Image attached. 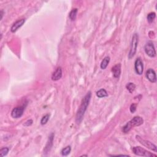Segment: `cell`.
<instances>
[{"label":"cell","instance_id":"7402d4cb","mask_svg":"<svg viewBox=\"0 0 157 157\" xmlns=\"http://www.w3.org/2000/svg\"><path fill=\"white\" fill-rule=\"evenodd\" d=\"M136 107H137V104H132L130 106V112L131 113H134V112L136 110Z\"/></svg>","mask_w":157,"mask_h":157},{"label":"cell","instance_id":"9a60e30c","mask_svg":"<svg viewBox=\"0 0 157 157\" xmlns=\"http://www.w3.org/2000/svg\"><path fill=\"white\" fill-rule=\"evenodd\" d=\"M110 61V57H106L102 61L101 63V68L102 69H105L106 68H107V66H108L109 63Z\"/></svg>","mask_w":157,"mask_h":157},{"label":"cell","instance_id":"d6986e66","mask_svg":"<svg viewBox=\"0 0 157 157\" xmlns=\"http://www.w3.org/2000/svg\"><path fill=\"white\" fill-rule=\"evenodd\" d=\"M155 17H156L155 13L152 12V13H149L147 15V21L149 22V23H150V24L152 23V22L154 20V19H155Z\"/></svg>","mask_w":157,"mask_h":157},{"label":"cell","instance_id":"44dd1931","mask_svg":"<svg viewBox=\"0 0 157 157\" xmlns=\"http://www.w3.org/2000/svg\"><path fill=\"white\" fill-rule=\"evenodd\" d=\"M9 149L8 147H3L1 150H0V155L1 156H4L6 155H7V154L9 152Z\"/></svg>","mask_w":157,"mask_h":157},{"label":"cell","instance_id":"ffe728a7","mask_svg":"<svg viewBox=\"0 0 157 157\" xmlns=\"http://www.w3.org/2000/svg\"><path fill=\"white\" fill-rule=\"evenodd\" d=\"M50 118V115L49 114H46V115H44L41 120V124L42 125H46V123L48 122Z\"/></svg>","mask_w":157,"mask_h":157},{"label":"cell","instance_id":"ba28073f","mask_svg":"<svg viewBox=\"0 0 157 157\" xmlns=\"http://www.w3.org/2000/svg\"><path fill=\"white\" fill-rule=\"evenodd\" d=\"M134 69L138 75H142L144 71V65L142 60L138 58L134 62Z\"/></svg>","mask_w":157,"mask_h":157},{"label":"cell","instance_id":"6da1fadb","mask_svg":"<svg viewBox=\"0 0 157 157\" xmlns=\"http://www.w3.org/2000/svg\"><path fill=\"white\" fill-rule=\"evenodd\" d=\"M92 97V93L91 92H88L87 94L85 95L84 98L82 100V103L80 106L79 108H78L77 113L76 117V122L77 124H79L81 123L83 119L84 114L85 113V111L89 105L90 101Z\"/></svg>","mask_w":157,"mask_h":157},{"label":"cell","instance_id":"9c48e42d","mask_svg":"<svg viewBox=\"0 0 157 157\" xmlns=\"http://www.w3.org/2000/svg\"><path fill=\"white\" fill-rule=\"evenodd\" d=\"M54 136L55 134L53 133H52L50 134V136H49L48 141L47 142V144L46 145V147H45L44 149V154L45 155H47L50 151L51 150L52 146H53V142L54 139Z\"/></svg>","mask_w":157,"mask_h":157},{"label":"cell","instance_id":"52a82bcc","mask_svg":"<svg viewBox=\"0 0 157 157\" xmlns=\"http://www.w3.org/2000/svg\"><path fill=\"white\" fill-rule=\"evenodd\" d=\"M25 110L24 106H20V107H16L13 109L11 112V116L14 119H19L24 114Z\"/></svg>","mask_w":157,"mask_h":157},{"label":"cell","instance_id":"8fae6325","mask_svg":"<svg viewBox=\"0 0 157 157\" xmlns=\"http://www.w3.org/2000/svg\"><path fill=\"white\" fill-rule=\"evenodd\" d=\"M61 77H62V69L61 67H58L52 74V80L53 81H57L60 80Z\"/></svg>","mask_w":157,"mask_h":157},{"label":"cell","instance_id":"e0dca14e","mask_svg":"<svg viewBox=\"0 0 157 157\" xmlns=\"http://www.w3.org/2000/svg\"><path fill=\"white\" fill-rule=\"evenodd\" d=\"M71 151V146H69V145H68V146L66 147L65 148L63 149L62 150H61V155L63 156H68L70 154Z\"/></svg>","mask_w":157,"mask_h":157},{"label":"cell","instance_id":"30bf717a","mask_svg":"<svg viewBox=\"0 0 157 157\" xmlns=\"http://www.w3.org/2000/svg\"><path fill=\"white\" fill-rule=\"evenodd\" d=\"M146 77L147 79L152 83H155L156 82V76L155 71L153 69H149L146 71Z\"/></svg>","mask_w":157,"mask_h":157},{"label":"cell","instance_id":"277c9868","mask_svg":"<svg viewBox=\"0 0 157 157\" xmlns=\"http://www.w3.org/2000/svg\"><path fill=\"white\" fill-rule=\"evenodd\" d=\"M133 152L136 155L138 156H145V157H156V155L151 153L147 150L144 149V148L139 147V146H136L133 148Z\"/></svg>","mask_w":157,"mask_h":157},{"label":"cell","instance_id":"5bb4252c","mask_svg":"<svg viewBox=\"0 0 157 157\" xmlns=\"http://www.w3.org/2000/svg\"><path fill=\"white\" fill-rule=\"evenodd\" d=\"M97 96L99 98H104V97H106L108 96V93L105 89L101 88L97 92Z\"/></svg>","mask_w":157,"mask_h":157},{"label":"cell","instance_id":"4fadbf2b","mask_svg":"<svg viewBox=\"0 0 157 157\" xmlns=\"http://www.w3.org/2000/svg\"><path fill=\"white\" fill-rule=\"evenodd\" d=\"M112 72H113L114 77L119 78L121 74V65L119 63L113 66L112 68Z\"/></svg>","mask_w":157,"mask_h":157},{"label":"cell","instance_id":"7a4b0ae2","mask_svg":"<svg viewBox=\"0 0 157 157\" xmlns=\"http://www.w3.org/2000/svg\"><path fill=\"white\" fill-rule=\"evenodd\" d=\"M144 120L141 117L136 116L133 118L130 121H129L123 127L122 131L123 133H127L130 131L131 129L135 126H139L143 124Z\"/></svg>","mask_w":157,"mask_h":157},{"label":"cell","instance_id":"5b68a950","mask_svg":"<svg viewBox=\"0 0 157 157\" xmlns=\"http://www.w3.org/2000/svg\"><path fill=\"white\" fill-rule=\"evenodd\" d=\"M136 139L140 144L144 145V147L148 148L149 149H150L151 150L154 151V152H157L156 146L152 142L147 141V140H145V139H142L141 136H139L138 135L136 136Z\"/></svg>","mask_w":157,"mask_h":157},{"label":"cell","instance_id":"ac0fdd59","mask_svg":"<svg viewBox=\"0 0 157 157\" xmlns=\"http://www.w3.org/2000/svg\"><path fill=\"white\" fill-rule=\"evenodd\" d=\"M126 88L129 91V92L132 93L134 90H135V88H136V85L134 83H132V82H130L128 83L126 86Z\"/></svg>","mask_w":157,"mask_h":157},{"label":"cell","instance_id":"3957f363","mask_svg":"<svg viewBox=\"0 0 157 157\" xmlns=\"http://www.w3.org/2000/svg\"><path fill=\"white\" fill-rule=\"evenodd\" d=\"M139 42V35L137 33L134 34L131 40V48L130 52L128 54V58L131 59L134 55H135L137 50V47L138 46Z\"/></svg>","mask_w":157,"mask_h":157},{"label":"cell","instance_id":"7c38bea8","mask_svg":"<svg viewBox=\"0 0 157 157\" xmlns=\"http://www.w3.org/2000/svg\"><path fill=\"white\" fill-rule=\"evenodd\" d=\"M25 22V19H22L21 20H19L17 21L15 23H14L13 26L10 28V31L12 33H15L17 30L19 28H20L22 25H23Z\"/></svg>","mask_w":157,"mask_h":157},{"label":"cell","instance_id":"cb8c5ba5","mask_svg":"<svg viewBox=\"0 0 157 157\" xmlns=\"http://www.w3.org/2000/svg\"><path fill=\"white\" fill-rule=\"evenodd\" d=\"M1 19H2V18H3V10H1Z\"/></svg>","mask_w":157,"mask_h":157},{"label":"cell","instance_id":"2e32d148","mask_svg":"<svg viewBox=\"0 0 157 157\" xmlns=\"http://www.w3.org/2000/svg\"><path fill=\"white\" fill-rule=\"evenodd\" d=\"M77 12H78V10L77 8H75V9H72L69 14V19L71 20H75L76 19V16H77Z\"/></svg>","mask_w":157,"mask_h":157},{"label":"cell","instance_id":"603a6c76","mask_svg":"<svg viewBox=\"0 0 157 157\" xmlns=\"http://www.w3.org/2000/svg\"><path fill=\"white\" fill-rule=\"evenodd\" d=\"M33 121L30 119V120H27L25 123H24V126H31L32 124H33Z\"/></svg>","mask_w":157,"mask_h":157},{"label":"cell","instance_id":"8992f818","mask_svg":"<svg viewBox=\"0 0 157 157\" xmlns=\"http://www.w3.org/2000/svg\"><path fill=\"white\" fill-rule=\"evenodd\" d=\"M144 50L146 54L151 58H154L156 56V50L154 43L152 41H149L145 44L144 47Z\"/></svg>","mask_w":157,"mask_h":157}]
</instances>
